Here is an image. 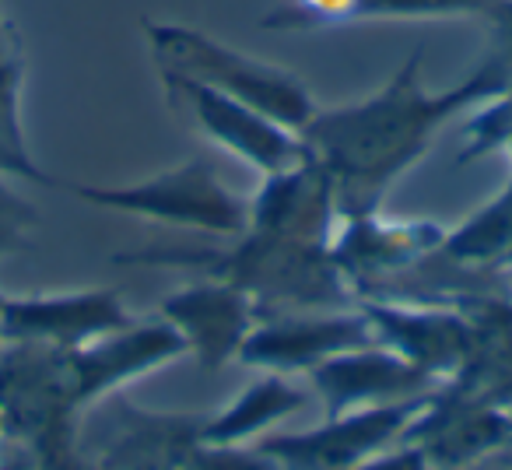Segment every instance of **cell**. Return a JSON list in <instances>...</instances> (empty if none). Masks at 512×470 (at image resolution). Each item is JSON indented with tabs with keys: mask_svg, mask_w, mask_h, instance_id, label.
Returning a JSON list of instances; mask_svg holds the SVG:
<instances>
[{
	"mask_svg": "<svg viewBox=\"0 0 512 470\" xmlns=\"http://www.w3.org/2000/svg\"><path fill=\"white\" fill-rule=\"evenodd\" d=\"M509 88L512 74L498 57H488L460 85L432 92L425 88V53L414 50L376 95L316 109L299 137L334 183L337 214L355 218L383 207L390 186L428 155L453 116L502 99Z\"/></svg>",
	"mask_w": 512,
	"mask_h": 470,
	"instance_id": "cell-1",
	"label": "cell"
},
{
	"mask_svg": "<svg viewBox=\"0 0 512 470\" xmlns=\"http://www.w3.org/2000/svg\"><path fill=\"white\" fill-rule=\"evenodd\" d=\"M116 264L141 267H190L204 278L225 281L246 292L256 316L351 309L355 292L334 264L330 239L267 232L246 225L225 246H144L116 253Z\"/></svg>",
	"mask_w": 512,
	"mask_h": 470,
	"instance_id": "cell-2",
	"label": "cell"
},
{
	"mask_svg": "<svg viewBox=\"0 0 512 470\" xmlns=\"http://www.w3.org/2000/svg\"><path fill=\"white\" fill-rule=\"evenodd\" d=\"M151 60L158 74H179V78L200 81V85L225 92L232 99L253 106L256 113L271 116L285 130L302 134L316 116V102L309 88L295 78L288 67L267 64L260 57H249L232 46L218 43L214 36L179 22H144Z\"/></svg>",
	"mask_w": 512,
	"mask_h": 470,
	"instance_id": "cell-3",
	"label": "cell"
},
{
	"mask_svg": "<svg viewBox=\"0 0 512 470\" xmlns=\"http://www.w3.org/2000/svg\"><path fill=\"white\" fill-rule=\"evenodd\" d=\"M64 186L92 207H106V211L116 214L155 221V225L165 228L218 235V239L239 235L249 221V204L221 183L214 165L204 162V158H186V162L172 165V169H162L155 176L123 186Z\"/></svg>",
	"mask_w": 512,
	"mask_h": 470,
	"instance_id": "cell-4",
	"label": "cell"
},
{
	"mask_svg": "<svg viewBox=\"0 0 512 470\" xmlns=\"http://www.w3.org/2000/svg\"><path fill=\"white\" fill-rule=\"evenodd\" d=\"M158 81H162L165 102L179 120L197 127L207 141H214L228 155L242 158L256 172L271 176V172L288 169L306 155V144L295 130H285L246 102L214 92L200 81L179 78V74H158Z\"/></svg>",
	"mask_w": 512,
	"mask_h": 470,
	"instance_id": "cell-5",
	"label": "cell"
},
{
	"mask_svg": "<svg viewBox=\"0 0 512 470\" xmlns=\"http://www.w3.org/2000/svg\"><path fill=\"white\" fill-rule=\"evenodd\" d=\"M509 439L512 414L456 386L453 379H442L428 393L400 435V442L418 446L435 470H474L509 449Z\"/></svg>",
	"mask_w": 512,
	"mask_h": 470,
	"instance_id": "cell-6",
	"label": "cell"
},
{
	"mask_svg": "<svg viewBox=\"0 0 512 470\" xmlns=\"http://www.w3.org/2000/svg\"><path fill=\"white\" fill-rule=\"evenodd\" d=\"M425 397L358 407V411H344L337 418H323L320 425L306 428V432L264 435L253 446L271 456L281 470H351L390 449L393 442H400V435L421 411Z\"/></svg>",
	"mask_w": 512,
	"mask_h": 470,
	"instance_id": "cell-7",
	"label": "cell"
},
{
	"mask_svg": "<svg viewBox=\"0 0 512 470\" xmlns=\"http://www.w3.org/2000/svg\"><path fill=\"white\" fill-rule=\"evenodd\" d=\"M376 344L362 309H316V313H271L260 316L239 348V365L264 372H313L348 351Z\"/></svg>",
	"mask_w": 512,
	"mask_h": 470,
	"instance_id": "cell-8",
	"label": "cell"
},
{
	"mask_svg": "<svg viewBox=\"0 0 512 470\" xmlns=\"http://www.w3.org/2000/svg\"><path fill=\"white\" fill-rule=\"evenodd\" d=\"M127 313L116 288H81L57 295H25L0 309V344H43V348L74 351L113 330L127 327Z\"/></svg>",
	"mask_w": 512,
	"mask_h": 470,
	"instance_id": "cell-9",
	"label": "cell"
},
{
	"mask_svg": "<svg viewBox=\"0 0 512 470\" xmlns=\"http://www.w3.org/2000/svg\"><path fill=\"white\" fill-rule=\"evenodd\" d=\"M183 355L186 344L179 330L162 316H155V320H130L127 327L113 330L85 348L64 351V369L71 379L74 400L81 404V411H88L109 393H120L123 383L148 376Z\"/></svg>",
	"mask_w": 512,
	"mask_h": 470,
	"instance_id": "cell-10",
	"label": "cell"
},
{
	"mask_svg": "<svg viewBox=\"0 0 512 470\" xmlns=\"http://www.w3.org/2000/svg\"><path fill=\"white\" fill-rule=\"evenodd\" d=\"M442 243H446V228L439 221H386L379 211H369L344 218V228L330 239V253L358 302L386 278L435 253Z\"/></svg>",
	"mask_w": 512,
	"mask_h": 470,
	"instance_id": "cell-11",
	"label": "cell"
},
{
	"mask_svg": "<svg viewBox=\"0 0 512 470\" xmlns=\"http://www.w3.org/2000/svg\"><path fill=\"white\" fill-rule=\"evenodd\" d=\"M355 306L369 320L379 348H390L439 383L453 379L474 348V327L460 309L379 299H358Z\"/></svg>",
	"mask_w": 512,
	"mask_h": 470,
	"instance_id": "cell-12",
	"label": "cell"
},
{
	"mask_svg": "<svg viewBox=\"0 0 512 470\" xmlns=\"http://www.w3.org/2000/svg\"><path fill=\"white\" fill-rule=\"evenodd\" d=\"M158 316L179 330L186 355L197 358L204 372H218L239 358L242 341L256 327V306L246 292L225 281H193L165 295Z\"/></svg>",
	"mask_w": 512,
	"mask_h": 470,
	"instance_id": "cell-13",
	"label": "cell"
},
{
	"mask_svg": "<svg viewBox=\"0 0 512 470\" xmlns=\"http://www.w3.org/2000/svg\"><path fill=\"white\" fill-rule=\"evenodd\" d=\"M309 383L320 397L323 418H337V414L358 411V407L425 397L439 386V379L421 372L418 365L404 362L390 348L369 344V348L348 351V355H337L330 362L316 365L309 372Z\"/></svg>",
	"mask_w": 512,
	"mask_h": 470,
	"instance_id": "cell-14",
	"label": "cell"
},
{
	"mask_svg": "<svg viewBox=\"0 0 512 470\" xmlns=\"http://www.w3.org/2000/svg\"><path fill=\"white\" fill-rule=\"evenodd\" d=\"M306 407V393L281 372H264V376L249 383L232 404H225L218 414L204 418L200 425V442L214 446H249L256 435H264L288 414Z\"/></svg>",
	"mask_w": 512,
	"mask_h": 470,
	"instance_id": "cell-15",
	"label": "cell"
},
{
	"mask_svg": "<svg viewBox=\"0 0 512 470\" xmlns=\"http://www.w3.org/2000/svg\"><path fill=\"white\" fill-rule=\"evenodd\" d=\"M22 88H25V57L15 36V25L0 18V176L25 179L39 186H60L43 165L32 158L29 137L22 120Z\"/></svg>",
	"mask_w": 512,
	"mask_h": 470,
	"instance_id": "cell-16",
	"label": "cell"
},
{
	"mask_svg": "<svg viewBox=\"0 0 512 470\" xmlns=\"http://www.w3.org/2000/svg\"><path fill=\"white\" fill-rule=\"evenodd\" d=\"M442 250L453 260L470 267H488V271L509 274L512 260V179L488 200L477 207L460 228L446 232Z\"/></svg>",
	"mask_w": 512,
	"mask_h": 470,
	"instance_id": "cell-17",
	"label": "cell"
},
{
	"mask_svg": "<svg viewBox=\"0 0 512 470\" xmlns=\"http://www.w3.org/2000/svg\"><path fill=\"white\" fill-rule=\"evenodd\" d=\"M491 0H348L344 22L362 18H453L481 15Z\"/></svg>",
	"mask_w": 512,
	"mask_h": 470,
	"instance_id": "cell-18",
	"label": "cell"
},
{
	"mask_svg": "<svg viewBox=\"0 0 512 470\" xmlns=\"http://www.w3.org/2000/svg\"><path fill=\"white\" fill-rule=\"evenodd\" d=\"M172 470H281L267 453L256 446H214L193 442L186 456Z\"/></svg>",
	"mask_w": 512,
	"mask_h": 470,
	"instance_id": "cell-19",
	"label": "cell"
},
{
	"mask_svg": "<svg viewBox=\"0 0 512 470\" xmlns=\"http://www.w3.org/2000/svg\"><path fill=\"white\" fill-rule=\"evenodd\" d=\"M505 123H512V88L495 102H484L463 127V148H460V165H470L477 158H488L495 151V141L502 134Z\"/></svg>",
	"mask_w": 512,
	"mask_h": 470,
	"instance_id": "cell-20",
	"label": "cell"
},
{
	"mask_svg": "<svg viewBox=\"0 0 512 470\" xmlns=\"http://www.w3.org/2000/svg\"><path fill=\"white\" fill-rule=\"evenodd\" d=\"M39 225V211L8 186V176H0V260L25 250L32 243V232Z\"/></svg>",
	"mask_w": 512,
	"mask_h": 470,
	"instance_id": "cell-21",
	"label": "cell"
},
{
	"mask_svg": "<svg viewBox=\"0 0 512 470\" xmlns=\"http://www.w3.org/2000/svg\"><path fill=\"white\" fill-rule=\"evenodd\" d=\"M477 18H481L491 32V46H495L491 57L502 60L505 71L512 74V0H491Z\"/></svg>",
	"mask_w": 512,
	"mask_h": 470,
	"instance_id": "cell-22",
	"label": "cell"
},
{
	"mask_svg": "<svg viewBox=\"0 0 512 470\" xmlns=\"http://www.w3.org/2000/svg\"><path fill=\"white\" fill-rule=\"evenodd\" d=\"M351 470H435V467L425 460V453H421L418 446H411V442H393L390 449H383V453H376L372 460L358 463V467H351Z\"/></svg>",
	"mask_w": 512,
	"mask_h": 470,
	"instance_id": "cell-23",
	"label": "cell"
},
{
	"mask_svg": "<svg viewBox=\"0 0 512 470\" xmlns=\"http://www.w3.org/2000/svg\"><path fill=\"white\" fill-rule=\"evenodd\" d=\"M495 151L512 155V123H505V127H502V134H498V141H495Z\"/></svg>",
	"mask_w": 512,
	"mask_h": 470,
	"instance_id": "cell-24",
	"label": "cell"
},
{
	"mask_svg": "<svg viewBox=\"0 0 512 470\" xmlns=\"http://www.w3.org/2000/svg\"><path fill=\"white\" fill-rule=\"evenodd\" d=\"M474 470H512V460L509 463H495V456H491V460H484L481 467H474Z\"/></svg>",
	"mask_w": 512,
	"mask_h": 470,
	"instance_id": "cell-25",
	"label": "cell"
},
{
	"mask_svg": "<svg viewBox=\"0 0 512 470\" xmlns=\"http://www.w3.org/2000/svg\"><path fill=\"white\" fill-rule=\"evenodd\" d=\"M4 302H8V295H4V292H0V309H4Z\"/></svg>",
	"mask_w": 512,
	"mask_h": 470,
	"instance_id": "cell-26",
	"label": "cell"
},
{
	"mask_svg": "<svg viewBox=\"0 0 512 470\" xmlns=\"http://www.w3.org/2000/svg\"><path fill=\"white\" fill-rule=\"evenodd\" d=\"M509 414H512V411H509ZM509 449H512V439H509Z\"/></svg>",
	"mask_w": 512,
	"mask_h": 470,
	"instance_id": "cell-27",
	"label": "cell"
},
{
	"mask_svg": "<svg viewBox=\"0 0 512 470\" xmlns=\"http://www.w3.org/2000/svg\"><path fill=\"white\" fill-rule=\"evenodd\" d=\"M0 470H8V467H0Z\"/></svg>",
	"mask_w": 512,
	"mask_h": 470,
	"instance_id": "cell-28",
	"label": "cell"
}]
</instances>
